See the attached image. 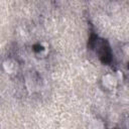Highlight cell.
<instances>
[{
    "label": "cell",
    "instance_id": "cell-1",
    "mask_svg": "<svg viewBox=\"0 0 129 129\" xmlns=\"http://www.w3.org/2000/svg\"><path fill=\"white\" fill-rule=\"evenodd\" d=\"M98 47V54H99V57L101 58V60L103 62H110L111 61V50H110V47L109 45L103 40L100 42V44L97 46Z\"/></svg>",
    "mask_w": 129,
    "mask_h": 129
}]
</instances>
